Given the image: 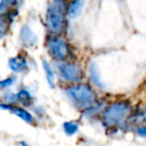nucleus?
I'll list each match as a JSON object with an SVG mask.
<instances>
[{
  "instance_id": "nucleus-18",
  "label": "nucleus",
  "mask_w": 146,
  "mask_h": 146,
  "mask_svg": "<svg viewBox=\"0 0 146 146\" xmlns=\"http://www.w3.org/2000/svg\"><path fill=\"white\" fill-rule=\"evenodd\" d=\"M15 81V77L14 76H11V77H8L4 80H1L0 81V88H6L11 86Z\"/></svg>"
},
{
  "instance_id": "nucleus-9",
  "label": "nucleus",
  "mask_w": 146,
  "mask_h": 146,
  "mask_svg": "<svg viewBox=\"0 0 146 146\" xmlns=\"http://www.w3.org/2000/svg\"><path fill=\"white\" fill-rule=\"evenodd\" d=\"M20 41L26 47H32L37 43V36L28 25L22 26L20 31Z\"/></svg>"
},
{
  "instance_id": "nucleus-7",
  "label": "nucleus",
  "mask_w": 146,
  "mask_h": 146,
  "mask_svg": "<svg viewBox=\"0 0 146 146\" xmlns=\"http://www.w3.org/2000/svg\"><path fill=\"white\" fill-rule=\"evenodd\" d=\"M88 77H89L90 82H91V84L94 87H97L99 89H104L105 88V84L101 80L98 66L95 62L90 63L89 67H88Z\"/></svg>"
},
{
  "instance_id": "nucleus-15",
  "label": "nucleus",
  "mask_w": 146,
  "mask_h": 146,
  "mask_svg": "<svg viewBox=\"0 0 146 146\" xmlns=\"http://www.w3.org/2000/svg\"><path fill=\"white\" fill-rule=\"evenodd\" d=\"M133 131L137 134V136L146 139V124H141V125L135 126L133 128Z\"/></svg>"
},
{
  "instance_id": "nucleus-6",
  "label": "nucleus",
  "mask_w": 146,
  "mask_h": 146,
  "mask_svg": "<svg viewBox=\"0 0 146 146\" xmlns=\"http://www.w3.org/2000/svg\"><path fill=\"white\" fill-rule=\"evenodd\" d=\"M141 124H146V107H137L133 108L130 115L129 119H128L127 126L128 128H132L133 129L135 126L141 125Z\"/></svg>"
},
{
  "instance_id": "nucleus-13",
  "label": "nucleus",
  "mask_w": 146,
  "mask_h": 146,
  "mask_svg": "<svg viewBox=\"0 0 146 146\" xmlns=\"http://www.w3.org/2000/svg\"><path fill=\"white\" fill-rule=\"evenodd\" d=\"M17 102H20L24 106H31L33 103V97L27 89H21L16 94Z\"/></svg>"
},
{
  "instance_id": "nucleus-2",
  "label": "nucleus",
  "mask_w": 146,
  "mask_h": 146,
  "mask_svg": "<svg viewBox=\"0 0 146 146\" xmlns=\"http://www.w3.org/2000/svg\"><path fill=\"white\" fill-rule=\"evenodd\" d=\"M63 90L73 106L80 112L93 105L99 98L94 86L89 82L82 81L75 84H65Z\"/></svg>"
},
{
  "instance_id": "nucleus-14",
  "label": "nucleus",
  "mask_w": 146,
  "mask_h": 146,
  "mask_svg": "<svg viewBox=\"0 0 146 146\" xmlns=\"http://www.w3.org/2000/svg\"><path fill=\"white\" fill-rule=\"evenodd\" d=\"M62 128L66 135L72 136L79 131V124H78V122L73 121V120H71V121H65L62 125Z\"/></svg>"
},
{
  "instance_id": "nucleus-4",
  "label": "nucleus",
  "mask_w": 146,
  "mask_h": 146,
  "mask_svg": "<svg viewBox=\"0 0 146 146\" xmlns=\"http://www.w3.org/2000/svg\"><path fill=\"white\" fill-rule=\"evenodd\" d=\"M54 69L59 78L65 84H75L82 82L86 77L85 70L79 62L76 61H65L54 62Z\"/></svg>"
},
{
  "instance_id": "nucleus-10",
  "label": "nucleus",
  "mask_w": 146,
  "mask_h": 146,
  "mask_svg": "<svg viewBox=\"0 0 146 146\" xmlns=\"http://www.w3.org/2000/svg\"><path fill=\"white\" fill-rule=\"evenodd\" d=\"M84 6V0H72V2L66 7V16L73 19L79 16Z\"/></svg>"
},
{
  "instance_id": "nucleus-11",
  "label": "nucleus",
  "mask_w": 146,
  "mask_h": 146,
  "mask_svg": "<svg viewBox=\"0 0 146 146\" xmlns=\"http://www.w3.org/2000/svg\"><path fill=\"white\" fill-rule=\"evenodd\" d=\"M11 111L16 116H18L19 118H21L23 121H25L28 124H34V122L36 121L34 115H33L32 113H30L27 109H25V108H23V107H20V106H13Z\"/></svg>"
},
{
  "instance_id": "nucleus-12",
  "label": "nucleus",
  "mask_w": 146,
  "mask_h": 146,
  "mask_svg": "<svg viewBox=\"0 0 146 146\" xmlns=\"http://www.w3.org/2000/svg\"><path fill=\"white\" fill-rule=\"evenodd\" d=\"M42 67L45 73V77H46L47 83L51 88H55V73L52 65L47 60L42 61Z\"/></svg>"
},
{
  "instance_id": "nucleus-16",
  "label": "nucleus",
  "mask_w": 146,
  "mask_h": 146,
  "mask_svg": "<svg viewBox=\"0 0 146 146\" xmlns=\"http://www.w3.org/2000/svg\"><path fill=\"white\" fill-rule=\"evenodd\" d=\"M12 4H14V0H0V14L6 12Z\"/></svg>"
},
{
  "instance_id": "nucleus-1",
  "label": "nucleus",
  "mask_w": 146,
  "mask_h": 146,
  "mask_svg": "<svg viewBox=\"0 0 146 146\" xmlns=\"http://www.w3.org/2000/svg\"><path fill=\"white\" fill-rule=\"evenodd\" d=\"M133 104L129 99H116L105 105L99 118L107 131H123L128 129V119L133 110Z\"/></svg>"
},
{
  "instance_id": "nucleus-8",
  "label": "nucleus",
  "mask_w": 146,
  "mask_h": 146,
  "mask_svg": "<svg viewBox=\"0 0 146 146\" xmlns=\"http://www.w3.org/2000/svg\"><path fill=\"white\" fill-rule=\"evenodd\" d=\"M9 66L15 73H23L28 69V60L23 55H17L9 60Z\"/></svg>"
},
{
  "instance_id": "nucleus-5",
  "label": "nucleus",
  "mask_w": 146,
  "mask_h": 146,
  "mask_svg": "<svg viewBox=\"0 0 146 146\" xmlns=\"http://www.w3.org/2000/svg\"><path fill=\"white\" fill-rule=\"evenodd\" d=\"M66 9L54 3L49 5L46 12V25L52 34L62 35L66 27Z\"/></svg>"
},
{
  "instance_id": "nucleus-19",
  "label": "nucleus",
  "mask_w": 146,
  "mask_h": 146,
  "mask_svg": "<svg viewBox=\"0 0 146 146\" xmlns=\"http://www.w3.org/2000/svg\"><path fill=\"white\" fill-rule=\"evenodd\" d=\"M7 32V21L0 16V38Z\"/></svg>"
},
{
  "instance_id": "nucleus-17",
  "label": "nucleus",
  "mask_w": 146,
  "mask_h": 146,
  "mask_svg": "<svg viewBox=\"0 0 146 146\" xmlns=\"http://www.w3.org/2000/svg\"><path fill=\"white\" fill-rule=\"evenodd\" d=\"M3 99L5 102H7L8 104H12L17 102V98H16V94L13 93L11 91H6L3 95Z\"/></svg>"
},
{
  "instance_id": "nucleus-3",
  "label": "nucleus",
  "mask_w": 146,
  "mask_h": 146,
  "mask_svg": "<svg viewBox=\"0 0 146 146\" xmlns=\"http://www.w3.org/2000/svg\"><path fill=\"white\" fill-rule=\"evenodd\" d=\"M45 47L53 62H65V61H76L77 56L75 50L68 40L62 35L50 34L46 37Z\"/></svg>"
}]
</instances>
